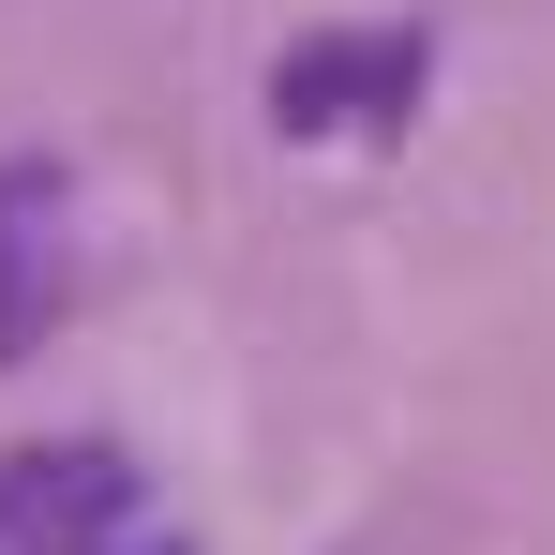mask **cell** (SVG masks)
<instances>
[{
    "label": "cell",
    "instance_id": "277c9868",
    "mask_svg": "<svg viewBox=\"0 0 555 555\" xmlns=\"http://www.w3.org/2000/svg\"><path fill=\"white\" fill-rule=\"evenodd\" d=\"M151 555H166V541H151Z\"/></svg>",
    "mask_w": 555,
    "mask_h": 555
},
{
    "label": "cell",
    "instance_id": "6da1fadb",
    "mask_svg": "<svg viewBox=\"0 0 555 555\" xmlns=\"http://www.w3.org/2000/svg\"><path fill=\"white\" fill-rule=\"evenodd\" d=\"M421 105V30H331L271 61V135H405Z\"/></svg>",
    "mask_w": 555,
    "mask_h": 555
},
{
    "label": "cell",
    "instance_id": "3957f363",
    "mask_svg": "<svg viewBox=\"0 0 555 555\" xmlns=\"http://www.w3.org/2000/svg\"><path fill=\"white\" fill-rule=\"evenodd\" d=\"M76 300V195L61 166H0V361H30Z\"/></svg>",
    "mask_w": 555,
    "mask_h": 555
},
{
    "label": "cell",
    "instance_id": "7a4b0ae2",
    "mask_svg": "<svg viewBox=\"0 0 555 555\" xmlns=\"http://www.w3.org/2000/svg\"><path fill=\"white\" fill-rule=\"evenodd\" d=\"M120 451H91V436H46V451L0 465V555H105L120 541Z\"/></svg>",
    "mask_w": 555,
    "mask_h": 555
}]
</instances>
